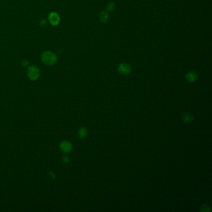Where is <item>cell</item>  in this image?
<instances>
[{
    "mask_svg": "<svg viewBox=\"0 0 212 212\" xmlns=\"http://www.w3.org/2000/svg\"><path fill=\"white\" fill-rule=\"evenodd\" d=\"M118 70L121 75L126 76L131 73V67L126 63H122L119 65L118 67Z\"/></svg>",
    "mask_w": 212,
    "mask_h": 212,
    "instance_id": "3957f363",
    "label": "cell"
},
{
    "mask_svg": "<svg viewBox=\"0 0 212 212\" xmlns=\"http://www.w3.org/2000/svg\"><path fill=\"white\" fill-rule=\"evenodd\" d=\"M186 80L190 83H193L195 82L198 79L197 74L194 72H189L185 76Z\"/></svg>",
    "mask_w": 212,
    "mask_h": 212,
    "instance_id": "8992f818",
    "label": "cell"
},
{
    "mask_svg": "<svg viewBox=\"0 0 212 212\" xmlns=\"http://www.w3.org/2000/svg\"><path fill=\"white\" fill-rule=\"evenodd\" d=\"M27 74H28V77L31 80L35 81L37 80L40 77V75H41L40 70L35 65L30 66L29 67L28 69Z\"/></svg>",
    "mask_w": 212,
    "mask_h": 212,
    "instance_id": "7a4b0ae2",
    "label": "cell"
},
{
    "mask_svg": "<svg viewBox=\"0 0 212 212\" xmlns=\"http://www.w3.org/2000/svg\"><path fill=\"white\" fill-rule=\"evenodd\" d=\"M116 8V5L113 3H110L106 6V10L108 11H113Z\"/></svg>",
    "mask_w": 212,
    "mask_h": 212,
    "instance_id": "30bf717a",
    "label": "cell"
},
{
    "mask_svg": "<svg viewBox=\"0 0 212 212\" xmlns=\"http://www.w3.org/2000/svg\"><path fill=\"white\" fill-rule=\"evenodd\" d=\"M69 160H70L69 157L67 156H65L62 158V161L63 162V163H68L69 162Z\"/></svg>",
    "mask_w": 212,
    "mask_h": 212,
    "instance_id": "7c38bea8",
    "label": "cell"
},
{
    "mask_svg": "<svg viewBox=\"0 0 212 212\" xmlns=\"http://www.w3.org/2000/svg\"><path fill=\"white\" fill-rule=\"evenodd\" d=\"M79 137L81 139L85 138L88 135V130L85 128H81L78 132Z\"/></svg>",
    "mask_w": 212,
    "mask_h": 212,
    "instance_id": "9c48e42d",
    "label": "cell"
},
{
    "mask_svg": "<svg viewBox=\"0 0 212 212\" xmlns=\"http://www.w3.org/2000/svg\"><path fill=\"white\" fill-rule=\"evenodd\" d=\"M49 21L50 22V23L52 25V26H57L59 24L60 21V18L59 16V15L55 12H52L49 15Z\"/></svg>",
    "mask_w": 212,
    "mask_h": 212,
    "instance_id": "5b68a950",
    "label": "cell"
},
{
    "mask_svg": "<svg viewBox=\"0 0 212 212\" xmlns=\"http://www.w3.org/2000/svg\"><path fill=\"white\" fill-rule=\"evenodd\" d=\"M28 64H29V62H28V60H24L23 61V65L24 66H27Z\"/></svg>",
    "mask_w": 212,
    "mask_h": 212,
    "instance_id": "4fadbf2b",
    "label": "cell"
},
{
    "mask_svg": "<svg viewBox=\"0 0 212 212\" xmlns=\"http://www.w3.org/2000/svg\"><path fill=\"white\" fill-rule=\"evenodd\" d=\"M200 210L201 211H204V212H208V211H211V209H210V207L207 205H203L201 208H200Z\"/></svg>",
    "mask_w": 212,
    "mask_h": 212,
    "instance_id": "8fae6325",
    "label": "cell"
},
{
    "mask_svg": "<svg viewBox=\"0 0 212 212\" xmlns=\"http://www.w3.org/2000/svg\"><path fill=\"white\" fill-rule=\"evenodd\" d=\"M100 20L103 23H106L109 19V15L106 11H102L99 15Z\"/></svg>",
    "mask_w": 212,
    "mask_h": 212,
    "instance_id": "ba28073f",
    "label": "cell"
},
{
    "mask_svg": "<svg viewBox=\"0 0 212 212\" xmlns=\"http://www.w3.org/2000/svg\"><path fill=\"white\" fill-rule=\"evenodd\" d=\"M60 148L62 152L65 153H69L72 150V145L69 141H64L60 143Z\"/></svg>",
    "mask_w": 212,
    "mask_h": 212,
    "instance_id": "277c9868",
    "label": "cell"
},
{
    "mask_svg": "<svg viewBox=\"0 0 212 212\" xmlns=\"http://www.w3.org/2000/svg\"><path fill=\"white\" fill-rule=\"evenodd\" d=\"M42 61L47 65H53L57 61V57L51 51H45L41 55Z\"/></svg>",
    "mask_w": 212,
    "mask_h": 212,
    "instance_id": "6da1fadb",
    "label": "cell"
},
{
    "mask_svg": "<svg viewBox=\"0 0 212 212\" xmlns=\"http://www.w3.org/2000/svg\"><path fill=\"white\" fill-rule=\"evenodd\" d=\"M182 119L185 123H190V122L193 121L194 117L192 114H190L189 113H184L182 115Z\"/></svg>",
    "mask_w": 212,
    "mask_h": 212,
    "instance_id": "52a82bcc",
    "label": "cell"
}]
</instances>
